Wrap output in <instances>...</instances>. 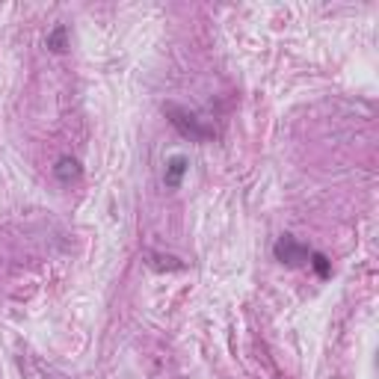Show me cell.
<instances>
[{"mask_svg": "<svg viewBox=\"0 0 379 379\" xmlns=\"http://www.w3.org/2000/svg\"><path fill=\"white\" fill-rule=\"evenodd\" d=\"M163 113L169 116L172 128L178 131L181 136H187V140H193V143H208V140L217 136V131H213L210 124H205L196 113H190V110H184L178 104H166V107H163Z\"/></svg>", "mask_w": 379, "mask_h": 379, "instance_id": "6da1fadb", "label": "cell"}, {"mask_svg": "<svg viewBox=\"0 0 379 379\" xmlns=\"http://www.w3.org/2000/svg\"><path fill=\"white\" fill-rule=\"evenodd\" d=\"M273 255H276V261L287 264V267H302V264H308L311 249L306 243H299L294 234H282L273 246Z\"/></svg>", "mask_w": 379, "mask_h": 379, "instance_id": "7a4b0ae2", "label": "cell"}, {"mask_svg": "<svg viewBox=\"0 0 379 379\" xmlns=\"http://www.w3.org/2000/svg\"><path fill=\"white\" fill-rule=\"evenodd\" d=\"M190 169V160L184 155H172L166 160V172H163V184H166L169 190H178L181 181H184V175Z\"/></svg>", "mask_w": 379, "mask_h": 379, "instance_id": "3957f363", "label": "cell"}, {"mask_svg": "<svg viewBox=\"0 0 379 379\" xmlns=\"http://www.w3.org/2000/svg\"><path fill=\"white\" fill-rule=\"evenodd\" d=\"M54 175H57V181L59 184H71V181H78L83 169H80V163L74 160V157H59L57 160V166H54Z\"/></svg>", "mask_w": 379, "mask_h": 379, "instance_id": "277c9868", "label": "cell"}, {"mask_svg": "<svg viewBox=\"0 0 379 379\" xmlns=\"http://www.w3.org/2000/svg\"><path fill=\"white\" fill-rule=\"evenodd\" d=\"M45 45H48V50H54V54H62V50L69 48V27L66 24H57V27L48 33Z\"/></svg>", "mask_w": 379, "mask_h": 379, "instance_id": "5b68a950", "label": "cell"}, {"mask_svg": "<svg viewBox=\"0 0 379 379\" xmlns=\"http://www.w3.org/2000/svg\"><path fill=\"white\" fill-rule=\"evenodd\" d=\"M308 264L314 267V273H317L320 279H329V276H332V264H329V258H326V255H320V252H311Z\"/></svg>", "mask_w": 379, "mask_h": 379, "instance_id": "8992f818", "label": "cell"}]
</instances>
